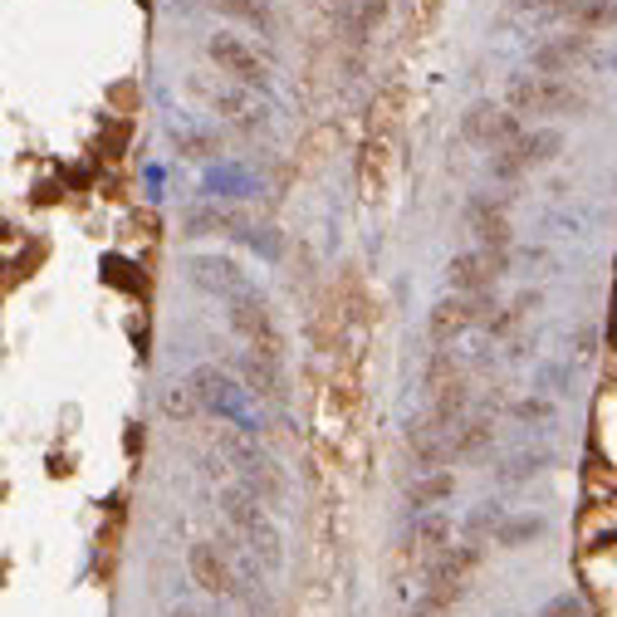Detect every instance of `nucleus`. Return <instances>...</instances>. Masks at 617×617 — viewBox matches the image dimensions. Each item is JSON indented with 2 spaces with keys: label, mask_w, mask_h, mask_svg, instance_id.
I'll return each instance as SVG.
<instances>
[{
  "label": "nucleus",
  "mask_w": 617,
  "mask_h": 617,
  "mask_svg": "<svg viewBox=\"0 0 617 617\" xmlns=\"http://www.w3.org/2000/svg\"><path fill=\"white\" fill-rule=\"evenodd\" d=\"M451 535H456V525H451V515H447V510L417 515V520H412V529H407V554H412V559H427V564H437L441 554L451 549Z\"/></svg>",
  "instance_id": "obj_18"
},
{
  "label": "nucleus",
  "mask_w": 617,
  "mask_h": 617,
  "mask_svg": "<svg viewBox=\"0 0 617 617\" xmlns=\"http://www.w3.org/2000/svg\"><path fill=\"white\" fill-rule=\"evenodd\" d=\"M535 304H539V294H520V300H515V304H505L500 314H490V324H486V329H490V333H496V339H500V333H510V329L520 324V319H525V314H529V308H535Z\"/></svg>",
  "instance_id": "obj_27"
},
{
  "label": "nucleus",
  "mask_w": 617,
  "mask_h": 617,
  "mask_svg": "<svg viewBox=\"0 0 617 617\" xmlns=\"http://www.w3.org/2000/svg\"><path fill=\"white\" fill-rule=\"evenodd\" d=\"M559 153H564V133L559 128H529L515 147L490 153V177H496V182H520L525 172L549 167Z\"/></svg>",
  "instance_id": "obj_10"
},
{
  "label": "nucleus",
  "mask_w": 617,
  "mask_h": 617,
  "mask_svg": "<svg viewBox=\"0 0 617 617\" xmlns=\"http://www.w3.org/2000/svg\"><path fill=\"white\" fill-rule=\"evenodd\" d=\"M192 285L216 294V300H236L241 290H251V280H245V270L231 261V255H196V261H192Z\"/></svg>",
  "instance_id": "obj_17"
},
{
  "label": "nucleus",
  "mask_w": 617,
  "mask_h": 617,
  "mask_svg": "<svg viewBox=\"0 0 617 617\" xmlns=\"http://www.w3.org/2000/svg\"><path fill=\"white\" fill-rule=\"evenodd\" d=\"M226 324L251 353L285 358V333H280V324H275V308H270V300L255 285L241 290L236 300H226Z\"/></svg>",
  "instance_id": "obj_5"
},
{
  "label": "nucleus",
  "mask_w": 617,
  "mask_h": 617,
  "mask_svg": "<svg viewBox=\"0 0 617 617\" xmlns=\"http://www.w3.org/2000/svg\"><path fill=\"white\" fill-rule=\"evenodd\" d=\"M216 451H221V461L231 466V471L241 476V486L245 490H255L270 510H275L280 500H285V471H280L275 461L261 451V447H251V441H241L236 431H221L216 437Z\"/></svg>",
  "instance_id": "obj_6"
},
{
  "label": "nucleus",
  "mask_w": 617,
  "mask_h": 617,
  "mask_svg": "<svg viewBox=\"0 0 617 617\" xmlns=\"http://www.w3.org/2000/svg\"><path fill=\"white\" fill-rule=\"evenodd\" d=\"M466 231L476 236L480 251H510L515 241V226H510V212H505V196H490V192H476L471 202H466Z\"/></svg>",
  "instance_id": "obj_14"
},
{
  "label": "nucleus",
  "mask_w": 617,
  "mask_h": 617,
  "mask_svg": "<svg viewBox=\"0 0 617 617\" xmlns=\"http://www.w3.org/2000/svg\"><path fill=\"white\" fill-rule=\"evenodd\" d=\"M163 412L177 417V422H192V417H202V402H196L192 382H172V388L163 392Z\"/></svg>",
  "instance_id": "obj_26"
},
{
  "label": "nucleus",
  "mask_w": 617,
  "mask_h": 617,
  "mask_svg": "<svg viewBox=\"0 0 617 617\" xmlns=\"http://www.w3.org/2000/svg\"><path fill=\"white\" fill-rule=\"evenodd\" d=\"M236 539H192L187 545V574L206 598L216 603H245V574L236 559Z\"/></svg>",
  "instance_id": "obj_2"
},
{
  "label": "nucleus",
  "mask_w": 617,
  "mask_h": 617,
  "mask_svg": "<svg viewBox=\"0 0 617 617\" xmlns=\"http://www.w3.org/2000/svg\"><path fill=\"white\" fill-rule=\"evenodd\" d=\"M427 392H431L427 412L437 417V422H447V427H461L466 422V407H471V382H466L461 363H456L447 349H437V358L427 363Z\"/></svg>",
  "instance_id": "obj_9"
},
{
  "label": "nucleus",
  "mask_w": 617,
  "mask_h": 617,
  "mask_svg": "<svg viewBox=\"0 0 617 617\" xmlns=\"http://www.w3.org/2000/svg\"><path fill=\"white\" fill-rule=\"evenodd\" d=\"M339 6H343V10H349V6H358V0H339Z\"/></svg>",
  "instance_id": "obj_34"
},
{
  "label": "nucleus",
  "mask_w": 617,
  "mask_h": 617,
  "mask_svg": "<svg viewBox=\"0 0 617 617\" xmlns=\"http://www.w3.org/2000/svg\"><path fill=\"white\" fill-rule=\"evenodd\" d=\"M206 55H212V65L226 74L236 89H245V94H265V89H270V65H265V55H255V45L241 40V35H231V30L212 35V40H206Z\"/></svg>",
  "instance_id": "obj_8"
},
{
  "label": "nucleus",
  "mask_w": 617,
  "mask_h": 617,
  "mask_svg": "<svg viewBox=\"0 0 617 617\" xmlns=\"http://www.w3.org/2000/svg\"><path fill=\"white\" fill-rule=\"evenodd\" d=\"M221 515H226V525L245 539V549L261 559L265 574H280V569H285V535H280L275 515H270V505L255 496V490H245L241 480L221 486Z\"/></svg>",
  "instance_id": "obj_1"
},
{
  "label": "nucleus",
  "mask_w": 617,
  "mask_h": 617,
  "mask_svg": "<svg viewBox=\"0 0 617 617\" xmlns=\"http://www.w3.org/2000/svg\"><path fill=\"white\" fill-rule=\"evenodd\" d=\"M245 216L231 212V206H196L187 216V231L192 236H231V231H241Z\"/></svg>",
  "instance_id": "obj_21"
},
{
  "label": "nucleus",
  "mask_w": 617,
  "mask_h": 617,
  "mask_svg": "<svg viewBox=\"0 0 617 617\" xmlns=\"http://www.w3.org/2000/svg\"><path fill=\"white\" fill-rule=\"evenodd\" d=\"M480 559H486V549H480V545H451L437 564H427V584H422V603H417V613H427V617L451 613L456 603L471 594V578L480 569Z\"/></svg>",
  "instance_id": "obj_3"
},
{
  "label": "nucleus",
  "mask_w": 617,
  "mask_h": 617,
  "mask_svg": "<svg viewBox=\"0 0 617 617\" xmlns=\"http://www.w3.org/2000/svg\"><path fill=\"white\" fill-rule=\"evenodd\" d=\"M206 6L221 10V16H231V20H241V25H251L255 35H270V30H275V16H270L265 0H206Z\"/></svg>",
  "instance_id": "obj_23"
},
{
  "label": "nucleus",
  "mask_w": 617,
  "mask_h": 617,
  "mask_svg": "<svg viewBox=\"0 0 617 617\" xmlns=\"http://www.w3.org/2000/svg\"><path fill=\"white\" fill-rule=\"evenodd\" d=\"M510 6H515V10H545V16H554L564 0H510Z\"/></svg>",
  "instance_id": "obj_32"
},
{
  "label": "nucleus",
  "mask_w": 617,
  "mask_h": 617,
  "mask_svg": "<svg viewBox=\"0 0 617 617\" xmlns=\"http://www.w3.org/2000/svg\"><path fill=\"white\" fill-rule=\"evenodd\" d=\"M515 417H520V422H554V402L549 398H520L515 402Z\"/></svg>",
  "instance_id": "obj_31"
},
{
  "label": "nucleus",
  "mask_w": 617,
  "mask_h": 617,
  "mask_svg": "<svg viewBox=\"0 0 617 617\" xmlns=\"http://www.w3.org/2000/svg\"><path fill=\"white\" fill-rule=\"evenodd\" d=\"M535 617H588V603H584V594H569V588H564V594H554Z\"/></svg>",
  "instance_id": "obj_28"
},
{
  "label": "nucleus",
  "mask_w": 617,
  "mask_h": 617,
  "mask_svg": "<svg viewBox=\"0 0 617 617\" xmlns=\"http://www.w3.org/2000/svg\"><path fill=\"white\" fill-rule=\"evenodd\" d=\"M417 617H427V613H417Z\"/></svg>",
  "instance_id": "obj_35"
},
{
  "label": "nucleus",
  "mask_w": 617,
  "mask_h": 617,
  "mask_svg": "<svg viewBox=\"0 0 617 617\" xmlns=\"http://www.w3.org/2000/svg\"><path fill=\"white\" fill-rule=\"evenodd\" d=\"M461 138L486 147V153H505V147H515L525 138V128H520V114H515V108H500V104H490V98H476V104L461 114Z\"/></svg>",
  "instance_id": "obj_11"
},
{
  "label": "nucleus",
  "mask_w": 617,
  "mask_h": 617,
  "mask_svg": "<svg viewBox=\"0 0 617 617\" xmlns=\"http://www.w3.org/2000/svg\"><path fill=\"white\" fill-rule=\"evenodd\" d=\"M172 138H177V147H182V157H196V163H202V157H212L216 153V143L206 138V133H187V128H172Z\"/></svg>",
  "instance_id": "obj_30"
},
{
  "label": "nucleus",
  "mask_w": 617,
  "mask_h": 617,
  "mask_svg": "<svg viewBox=\"0 0 617 617\" xmlns=\"http://www.w3.org/2000/svg\"><path fill=\"white\" fill-rule=\"evenodd\" d=\"M167 617H216V613H206V608H172Z\"/></svg>",
  "instance_id": "obj_33"
},
{
  "label": "nucleus",
  "mask_w": 617,
  "mask_h": 617,
  "mask_svg": "<svg viewBox=\"0 0 617 617\" xmlns=\"http://www.w3.org/2000/svg\"><path fill=\"white\" fill-rule=\"evenodd\" d=\"M490 308H496V294H447V300H437V304H431V314H427L431 343L447 349L451 339L471 333L476 324H490Z\"/></svg>",
  "instance_id": "obj_12"
},
{
  "label": "nucleus",
  "mask_w": 617,
  "mask_h": 617,
  "mask_svg": "<svg viewBox=\"0 0 617 617\" xmlns=\"http://www.w3.org/2000/svg\"><path fill=\"white\" fill-rule=\"evenodd\" d=\"M545 466H549V456H545V451H535V456H515V461L500 471V480H505V486H515V480H525V476H539Z\"/></svg>",
  "instance_id": "obj_29"
},
{
  "label": "nucleus",
  "mask_w": 617,
  "mask_h": 617,
  "mask_svg": "<svg viewBox=\"0 0 617 617\" xmlns=\"http://www.w3.org/2000/svg\"><path fill=\"white\" fill-rule=\"evenodd\" d=\"M456 427L437 422V417H417L412 427H407V451H412L417 471H447V461L456 456Z\"/></svg>",
  "instance_id": "obj_16"
},
{
  "label": "nucleus",
  "mask_w": 617,
  "mask_h": 617,
  "mask_svg": "<svg viewBox=\"0 0 617 617\" xmlns=\"http://www.w3.org/2000/svg\"><path fill=\"white\" fill-rule=\"evenodd\" d=\"M241 382H245V392H251L255 402H280V398H285V373H280V358H265V353L245 349Z\"/></svg>",
  "instance_id": "obj_19"
},
{
  "label": "nucleus",
  "mask_w": 617,
  "mask_h": 617,
  "mask_svg": "<svg viewBox=\"0 0 617 617\" xmlns=\"http://www.w3.org/2000/svg\"><path fill=\"white\" fill-rule=\"evenodd\" d=\"M505 108L539 118H578L588 108V94L569 79H549V74H515L505 84Z\"/></svg>",
  "instance_id": "obj_4"
},
{
  "label": "nucleus",
  "mask_w": 617,
  "mask_h": 617,
  "mask_svg": "<svg viewBox=\"0 0 617 617\" xmlns=\"http://www.w3.org/2000/svg\"><path fill=\"white\" fill-rule=\"evenodd\" d=\"M451 496H456V471H422L407 486V510L431 515V510H441V505H451Z\"/></svg>",
  "instance_id": "obj_20"
},
{
  "label": "nucleus",
  "mask_w": 617,
  "mask_h": 617,
  "mask_svg": "<svg viewBox=\"0 0 617 617\" xmlns=\"http://www.w3.org/2000/svg\"><path fill=\"white\" fill-rule=\"evenodd\" d=\"M196 402H202V417H221V422H236L241 431H255V422L245 417V402H251V392H245L241 378H231L226 368L216 363H202L187 373Z\"/></svg>",
  "instance_id": "obj_7"
},
{
  "label": "nucleus",
  "mask_w": 617,
  "mask_h": 617,
  "mask_svg": "<svg viewBox=\"0 0 617 617\" xmlns=\"http://www.w3.org/2000/svg\"><path fill=\"white\" fill-rule=\"evenodd\" d=\"M545 529H549L545 515H510V520L496 529V545L500 549H525V545H535V539H545Z\"/></svg>",
  "instance_id": "obj_22"
},
{
  "label": "nucleus",
  "mask_w": 617,
  "mask_h": 617,
  "mask_svg": "<svg viewBox=\"0 0 617 617\" xmlns=\"http://www.w3.org/2000/svg\"><path fill=\"white\" fill-rule=\"evenodd\" d=\"M451 441H456V461H471V456H480L496 441V427H490V417H466Z\"/></svg>",
  "instance_id": "obj_24"
},
{
  "label": "nucleus",
  "mask_w": 617,
  "mask_h": 617,
  "mask_svg": "<svg viewBox=\"0 0 617 617\" xmlns=\"http://www.w3.org/2000/svg\"><path fill=\"white\" fill-rule=\"evenodd\" d=\"M594 59V35L584 30H569V35H554L535 49V59H529V69L535 74H549V79H569Z\"/></svg>",
  "instance_id": "obj_15"
},
{
  "label": "nucleus",
  "mask_w": 617,
  "mask_h": 617,
  "mask_svg": "<svg viewBox=\"0 0 617 617\" xmlns=\"http://www.w3.org/2000/svg\"><path fill=\"white\" fill-rule=\"evenodd\" d=\"M505 280V251H461L447 261V285L451 294H496Z\"/></svg>",
  "instance_id": "obj_13"
},
{
  "label": "nucleus",
  "mask_w": 617,
  "mask_h": 617,
  "mask_svg": "<svg viewBox=\"0 0 617 617\" xmlns=\"http://www.w3.org/2000/svg\"><path fill=\"white\" fill-rule=\"evenodd\" d=\"M212 104H216V108H221V114H226L231 123H236L241 133H255V128H265V114L251 104V94H245V89H241V94H226V89H221V94L212 98Z\"/></svg>",
  "instance_id": "obj_25"
}]
</instances>
